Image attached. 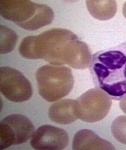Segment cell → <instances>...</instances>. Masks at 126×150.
<instances>
[{
  "instance_id": "1",
  "label": "cell",
  "mask_w": 126,
  "mask_h": 150,
  "mask_svg": "<svg viewBox=\"0 0 126 150\" xmlns=\"http://www.w3.org/2000/svg\"><path fill=\"white\" fill-rule=\"evenodd\" d=\"M19 52L27 59H43L55 66L67 64L75 69L88 68L93 58L85 42L72 31L61 28L24 38Z\"/></svg>"
},
{
  "instance_id": "2",
  "label": "cell",
  "mask_w": 126,
  "mask_h": 150,
  "mask_svg": "<svg viewBox=\"0 0 126 150\" xmlns=\"http://www.w3.org/2000/svg\"><path fill=\"white\" fill-rule=\"evenodd\" d=\"M89 70L94 85L111 99L126 96V41L94 53Z\"/></svg>"
},
{
  "instance_id": "3",
  "label": "cell",
  "mask_w": 126,
  "mask_h": 150,
  "mask_svg": "<svg viewBox=\"0 0 126 150\" xmlns=\"http://www.w3.org/2000/svg\"><path fill=\"white\" fill-rule=\"evenodd\" d=\"M0 14L26 30H36L50 25L55 16L51 8L30 1H1Z\"/></svg>"
},
{
  "instance_id": "4",
  "label": "cell",
  "mask_w": 126,
  "mask_h": 150,
  "mask_svg": "<svg viewBox=\"0 0 126 150\" xmlns=\"http://www.w3.org/2000/svg\"><path fill=\"white\" fill-rule=\"evenodd\" d=\"M35 78L40 96L48 102H55L68 96L74 85L71 68L64 66H42L36 71Z\"/></svg>"
},
{
  "instance_id": "5",
  "label": "cell",
  "mask_w": 126,
  "mask_h": 150,
  "mask_svg": "<svg viewBox=\"0 0 126 150\" xmlns=\"http://www.w3.org/2000/svg\"><path fill=\"white\" fill-rule=\"evenodd\" d=\"M77 101L78 118L89 123L97 122L106 117L112 105L110 96L99 88L87 90Z\"/></svg>"
},
{
  "instance_id": "6",
  "label": "cell",
  "mask_w": 126,
  "mask_h": 150,
  "mask_svg": "<svg viewBox=\"0 0 126 150\" xmlns=\"http://www.w3.org/2000/svg\"><path fill=\"white\" fill-rule=\"evenodd\" d=\"M34 132V126L25 116L13 114L4 117L0 122V149L27 142Z\"/></svg>"
},
{
  "instance_id": "7",
  "label": "cell",
  "mask_w": 126,
  "mask_h": 150,
  "mask_svg": "<svg viewBox=\"0 0 126 150\" xmlns=\"http://www.w3.org/2000/svg\"><path fill=\"white\" fill-rule=\"evenodd\" d=\"M0 90L9 101L25 102L33 96L30 82L19 70L10 67L0 68Z\"/></svg>"
},
{
  "instance_id": "8",
  "label": "cell",
  "mask_w": 126,
  "mask_h": 150,
  "mask_svg": "<svg viewBox=\"0 0 126 150\" xmlns=\"http://www.w3.org/2000/svg\"><path fill=\"white\" fill-rule=\"evenodd\" d=\"M69 137L65 130L51 125H43L34 132L30 145L34 149H63L68 145Z\"/></svg>"
},
{
  "instance_id": "9",
  "label": "cell",
  "mask_w": 126,
  "mask_h": 150,
  "mask_svg": "<svg viewBox=\"0 0 126 150\" xmlns=\"http://www.w3.org/2000/svg\"><path fill=\"white\" fill-rule=\"evenodd\" d=\"M48 116L53 122L67 125L78 119L77 100L65 99L52 104L48 110Z\"/></svg>"
},
{
  "instance_id": "10",
  "label": "cell",
  "mask_w": 126,
  "mask_h": 150,
  "mask_svg": "<svg viewBox=\"0 0 126 150\" xmlns=\"http://www.w3.org/2000/svg\"><path fill=\"white\" fill-rule=\"evenodd\" d=\"M73 149H114V147L93 131L82 129L74 135Z\"/></svg>"
},
{
  "instance_id": "11",
  "label": "cell",
  "mask_w": 126,
  "mask_h": 150,
  "mask_svg": "<svg viewBox=\"0 0 126 150\" xmlns=\"http://www.w3.org/2000/svg\"><path fill=\"white\" fill-rule=\"evenodd\" d=\"M87 7L91 15L99 21L113 18L117 12L115 1H87Z\"/></svg>"
},
{
  "instance_id": "12",
  "label": "cell",
  "mask_w": 126,
  "mask_h": 150,
  "mask_svg": "<svg viewBox=\"0 0 126 150\" xmlns=\"http://www.w3.org/2000/svg\"><path fill=\"white\" fill-rule=\"evenodd\" d=\"M1 30V46L0 52L2 54L8 53L13 51L17 43V35L13 30L4 25L0 26Z\"/></svg>"
},
{
  "instance_id": "13",
  "label": "cell",
  "mask_w": 126,
  "mask_h": 150,
  "mask_svg": "<svg viewBox=\"0 0 126 150\" xmlns=\"http://www.w3.org/2000/svg\"><path fill=\"white\" fill-rule=\"evenodd\" d=\"M111 132L118 142L126 145V116H120L113 120Z\"/></svg>"
},
{
  "instance_id": "14",
  "label": "cell",
  "mask_w": 126,
  "mask_h": 150,
  "mask_svg": "<svg viewBox=\"0 0 126 150\" xmlns=\"http://www.w3.org/2000/svg\"><path fill=\"white\" fill-rule=\"evenodd\" d=\"M120 106L121 110H123V112H125L126 114V96L123 97L120 101Z\"/></svg>"
},
{
  "instance_id": "15",
  "label": "cell",
  "mask_w": 126,
  "mask_h": 150,
  "mask_svg": "<svg viewBox=\"0 0 126 150\" xmlns=\"http://www.w3.org/2000/svg\"><path fill=\"white\" fill-rule=\"evenodd\" d=\"M123 14L126 18V2L124 4V6H123Z\"/></svg>"
}]
</instances>
